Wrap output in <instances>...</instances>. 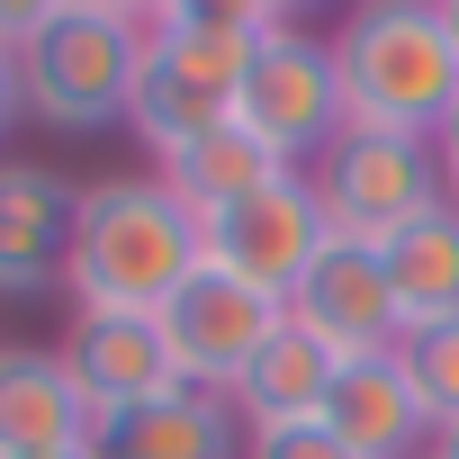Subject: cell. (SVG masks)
Masks as SVG:
<instances>
[{"instance_id":"cell-3","label":"cell","mask_w":459,"mask_h":459,"mask_svg":"<svg viewBox=\"0 0 459 459\" xmlns=\"http://www.w3.org/2000/svg\"><path fill=\"white\" fill-rule=\"evenodd\" d=\"M333 73H342L351 126L441 144V126L459 117V46H450V19L432 0H369V10H351V28L333 37Z\"/></svg>"},{"instance_id":"cell-23","label":"cell","mask_w":459,"mask_h":459,"mask_svg":"<svg viewBox=\"0 0 459 459\" xmlns=\"http://www.w3.org/2000/svg\"><path fill=\"white\" fill-rule=\"evenodd\" d=\"M432 459H459V423H450V432H432Z\"/></svg>"},{"instance_id":"cell-10","label":"cell","mask_w":459,"mask_h":459,"mask_svg":"<svg viewBox=\"0 0 459 459\" xmlns=\"http://www.w3.org/2000/svg\"><path fill=\"white\" fill-rule=\"evenodd\" d=\"M82 189L46 162H0V298H37L64 280Z\"/></svg>"},{"instance_id":"cell-6","label":"cell","mask_w":459,"mask_h":459,"mask_svg":"<svg viewBox=\"0 0 459 459\" xmlns=\"http://www.w3.org/2000/svg\"><path fill=\"white\" fill-rule=\"evenodd\" d=\"M235 126H244L253 144H271L289 171H298V162H316V153L351 126V117H342V73H333V46L280 19V28L253 46L244 82H235Z\"/></svg>"},{"instance_id":"cell-21","label":"cell","mask_w":459,"mask_h":459,"mask_svg":"<svg viewBox=\"0 0 459 459\" xmlns=\"http://www.w3.org/2000/svg\"><path fill=\"white\" fill-rule=\"evenodd\" d=\"M19 117H28V91H19V64H10V55H0V135H10Z\"/></svg>"},{"instance_id":"cell-8","label":"cell","mask_w":459,"mask_h":459,"mask_svg":"<svg viewBox=\"0 0 459 459\" xmlns=\"http://www.w3.org/2000/svg\"><path fill=\"white\" fill-rule=\"evenodd\" d=\"M280 325H289V307H280L271 289L216 271V262H198L189 289L162 307V342H171V360H180V387H207V396H235V378L262 360V342H271Z\"/></svg>"},{"instance_id":"cell-24","label":"cell","mask_w":459,"mask_h":459,"mask_svg":"<svg viewBox=\"0 0 459 459\" xmlns=\"http://www.w3.org/2000/svg\"><path fill=\"white\" fill-rule=\"evenodd\" d=\"M441 19H450V46H459V0H441Z\"/></svg>"},{"instance_id":"cell-19","label":"cell","mask_w":459,"mask_h":459,"mask_svg":"<svg viewBox=\"0 0 459 459\" xmlns=\"http://www.w3.org/2000/svg\"><path fill=\"white\" fill-rule=\"evenodd\" d=\"M244 459H351V450H342L325 423H280V432H253Z\"/></svg>"},{"instance_id":"cell-15","label":"cell","mask_w":459,"mask_h":459,"mask_svg":"<svg viewBox=\"0 0 459 459\" xmlns=\"http://www.w3.org/2000/svg\"><path fill=\"white\" fill-rule=\"evenodd\" d=\"M333 351L316 342V333H298V325H280L271 342H262V360L235 378V405L253 432H280V423H325V396H333Z\"/></svg>"},{"instance_id":"cell-22","label":"cell","mask_w":459,"mask_h":459,"mask_svg":"<svg viewBox=\"0 0 459 459\" xmlns=\"http://www.w3.org/2000/svg\"><path fill=\"white\" fill-rule=\"evenodd\" d=\"M432 153H441V189H450V207H459V117L441 126V144H432Z\"/></svg>"},{"instance_id":"cell-14","label":"cell","mask_w":459,"mask_h":459,"mask_svg":"<svg viewBox=\"0 0 459 459\" xmlns=\"http://www.w3.org/2000/svg\"><path fill=\"white\" fill-rule=\"evenodd\" d=\"M325 432L351 450V459H414V441L432 432L414 387H405V360L396 351H369V360H342L333 369V396H325Z\"/></svg>"},{"instance_id":"cell-26","label":"cell","mask_w":459,"mask_h":459,"mask_svg":"<svg viewBox=\"0 0 459 459\" xmlns=\"http://www.w3.org/2000/svg\"><path fill=\"white\" fill-rule=\"evenodd\" d=\"M423 459H432V450H423Z\"/></svg>"},{"instance_id":"cell-17","label":"cell","mask_w":459,"mask_h":459,"mask_svg":"<svg viewBox=\"0 0 459 459\" xmlns=\"http://www.w3.org/2000/svg\"><path fill=\"white\" fill-rule=\"evenodd\" d=\"M378 262H387V289H396L405 333H414V325H459V207H450V198H441L432 216H414Z\"/></svg>"},{"instance_id":"cell-2","label":"cell","mask_w":459,"mask_h":459,"mask_svg":"<svg viewBox=\"0 0 459 459\" xmlns=\"http://www.w3.org/2000/svg\"><path fill=\"white\" fill-rule=\"evenodd\" d=\"M271 28H280V10H253V0H171V10H153L126 126L153 153H180L207 126H225L235 117V82Z\"/></svg>"},{"instance_id":"cell-16","label":"cell","mask_w":459,"mask_h":459,"mask_svg":"<svg viewBox=\"0 0 459 459\" xmlns=\"http://www.w3.org/2000/svg\"><path fill=\"white\" fill-rule=\"evenodd\" d=\"M289 162L271 153V144H253L235 117H225V126H207L198 144H180V153H162V189L207 225V216H225V207H235V198H253L262 180H280Z\"/></svg>"},{"instance_id":"cell-25","label":"cell","mask_w":459,"mask_h":459,"mask_svg":"<svg viewBox=\"0 0 459 459\" xmlns=\"http://www.w3.org/2000/svg\"><path fill=\"white\" fill-rule=\"evenodd\" d=\"M64 459H82V450H64Z\"/></svg>"},{"instance_id":"cell-4","label":"cell","mask_w":459,"mask_h":459,"mask_svg":"<svg viewBox=\"0 0 459 459\" xmlns=\"http://www.w3.org/2000/svg\"><path fill=\"white\" fill-rule=\"evenodd\" d=\"M135 73H144V19L117 10V0H46V28H37V46L19 55L28 117L73 126V135L126 117Z\"/></svg>"},{"instance_id":"cell-9","label":"cell","mask_w":459,"mask_h":459,"mask_svg":"<svg viewBox=\"0 0 459 459\" xmlns=\"http://www.w3.org/2000/svg\"><path fill=\"white\" fill-rule=\"evenodd\" d=\"M289 325L316 333L333 360H369V351H396L405 316H396V289H387V262L369 244H325V262L289 289Z\"/></svg>"},{"instance_id":"cell-13","label":"cell","mask_w":459,"mask_h":459,"mask_svg":"<svg viewBox=\"0 0 459 459\" xmlns=\"http://www.w3.org/2000/svg\"><path fill=\"white\" fill-rule=\"evenodd\" d=\"M82 459H244L235 450V405L207 387H171L117 414H91Z\"/></svg>"},{"instance_id":"cell-18","label":"cell","mask_w":459,"mask_h":459,"mask_svg":"<svg viewBox=\"0 0 459 459\" xmlns=\"http://www.w3.org/2000/svg\"><path fill=\"white\" fill-rule=\"evenodd\" d=\"M396 360H405V387H414L423 423L450 432V423H459V325H414V333H396Z\"/></svg>"},{"instance_id":"cell-5","label":"cell","mask_w":459,"mask_h":459,"mask_svg":"<svg viewBox=\"0 0 459 459\" xmlns=\"http://www.w3.org/2000/svg\"><path fill=\"white\" fill-rule=\"evenodd\" d=\"M316 207L333 225V244H369L387 253L414 216H432L450 189H441V153L423 135H378V126H342L325 153H316Z\"/></svg>"},{"instance_id":"cell-12","label":"cell","mask_w":459,"mask_h":459,"mask_svg":"<svg viewBox=\"0 0 459 459\" xmlns=\"http://www.w3.org/2000/svg\"><path fill=\"white\" fill-rule=\"evenodd\" d=\"M91 441V396L73 387L64 351L0 342V459H64Z\"/></svg>"},{"instance_id":"cell-7","label":"cell","mask_w":459,"mask_h":459,"mask_svg":"<svg viewBox=\"0 0 459 459\" xmlns=\"http://www.w3.org/2000/svg\"><path fill=\"white\" fill-rule=\"evenodd\" d=\"M325 244H333V225H325L307 171H280V180H262L253 198H235L225 216L198 225V253H207L216 271H235V280L271 289L280 307H289V289L325 262Z\"/></svg>"},{"instance_id":"cell-11","label":"cell","mask_w":459,"mask_h":459,"mask_svg":"<svg viewBox=\"0 0 459 459\" xmlns=\"http://www.w3.org/2000/svg\"><path fill=\"white\" fill-rule=\"evenodd\" d=\"M64 369L91 396V414H117V405H144V396H171L180 387V360L162 342V316H73Z\"/></svg>"},{"instance_id":"cell-20","label":"cell","mask_w":459,"mask_h":459,"mask_svg":"<svg viewBox=\"0 0 459 459\" xmlns=\"http://www.w3.org/2000/svg\"><path fill=\"white\" fill-rule=\"evenodd\" d=\"M37 28H46V0H0V55L10 64L37 46Z\"/></svg>"},{"instance_id":"cell-1","label":"cell","mask_w":459,"mask_h":459,"mask_svg":"<svg viewBox=\"0 0 459 459\" xmlns=\"http://www.w3.org/2000/svg\"><path fill=\"white\" fill-rule=\"evenodd\" d=\"M198 216L162 180H91L73 207L64 289L82 316H162L198 271Z\"/></svg>"}]
</instances>
